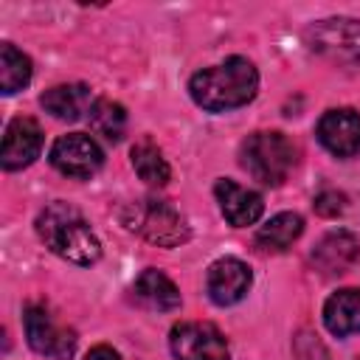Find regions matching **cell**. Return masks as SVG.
Masks as SVG:
<instances>
[{"label": "cell", "instance_id": "obj_1", "mask_svg": "<svg viewBox=\"0 0 360 360\" xmlns=\"http://www.w3.org/2000/svg\"><path fill=\"white\" fill-rule=\"evenodd\" d=\"M259 90V70L245 56H231L214 68H202L191 76L188 93L197 107L208 112H225L253 101Z\"/></svg>", "mask_w": 360, "mask_h": 360}, {"label": "cell", "instance_id": "obj_2", "mask_svg": "<svg viewBox=\"0 0 360 360\" xmlns=\"http://www.w3.org/2000/svg\"><path fill=\"white\" fill-rule=\"evenodd\" d=\"M37 233L45 242V248H51L59 259L79 264V267H90L101 259V242L93 233V228L87 225V219L82 217L79 208L56 200L48 208L39 211L37 217Z\"/></svg>", "mask_w": 360, "mask_h": 360}, {"label": "cell", "instance_id": "obj_3", "mask_svg": "<svg viewBox=\"0 0 360 360\" xmlns=\"http://www.w3.org/2000/svg\"><path fill=\"white\" fill-rule=\"evenodd\" d=\"M295 160H298L295 143L276 129H262L248 135L239 149L242 169L262 186H281L290 177Z\"/></svg>", "mask_w": 360, "mask_h": 360}, {"label": "cell", "instance_id": "obj_4", "mask_svg": "<svg viewBox=\"0 0 360 360\" xmlns=\"http://www.w3.org/2000/svg\"><path fill=\"white\" fill-rule=\"evenodd\" d=\"M121 219L132 233H138L141 239L158 248H177L188 239L186 217L169 200H158V197L135 200L121 211Z\"/></svg>", "mask_w": 360, "mask_h": 360}, {"label": "cell", "instance_id": "obj_5", "mask_svg": "<svg viewBox=\"0 0 360 360\" xmlns=\"http://www.w3.org/2000/svg\"><path fill=\"white\" fill-rule=\"evenodd\" d=\"M307 45L338 65H360V20H321L307 28Z\"/></svg>", "mask_w": 360, "mask_h": 360}, {"label": "cell", "instance_id": "obj_6", "mask_svg": "<svg viewBox=\"0 0 360 360\" xmlns=\"http://www.w3.org/2000/svg\"><path fill=\"white\" fill-rule=\"evenodd\" d=\"M25 340L37 354L53 357V360H70L76 352V332L59 323L48 307L31 304L22 315Z\"/></svg>", "mask_w": 360, "mask_h": 360}, {"label": "cell", "instance_id": "obj_7", "mask_svg": "<svg viewBox=\"0 0 360 360\" xmlns=\"http://www.w3.org/2000/svg\"><path fill=\"white\" fill-rule=\"evenodd\" d=\"M169 346L177 360H228L225 335L205 321H180L169 332Z\"/></svg>", "mask_w": 360, "mask_h": 360}, {"label": "cell", "instance_id": "obj_8", "mask_svg": "<svg viewBox=\"0 0 360 360\" xmlns=\"http://www.w3.org/2000/svg\"><path fill=\"white\" fill-rule=\"evenodd\" d=\"M48 160H51V166L56 172H62L68 177H90V174H96L101 169L104 152L90 135L68 132V135L53 141Z\"/></svg>", "mask_w": 360, "mask_h": 360}, {"label": "cell", "instance_id": "obj_9", "mask_svg": "<svg viewBox=\"0 0 360 360\" xmlns=\"http://www.w3.org/2000/svg\"><path fill=\"white\" fill-rule=\"evenodd\" d=\"M253 284V273L250 267L236 259V256H222L217 259L208 273H205V292L214 304L219 307H231V304H239L248 290Z\"/></svg>", "mask_w": 360, "mask_h": 360}, {"label": "cell", "instance_id": "obj_10", "mask_svg": "<svg viewBox=\"0 0 360 360\" xmlns=\"http://www.w3.org/2000/svg\"><path fill=\"white\" fill-rule=\"evenodd\" d=\"M315 135L326 152L335 158H354L360 155V115L349 107L326 110L315 127Z\"/></svg>", "mask_w": 360, "mask_h": 360}, {"label": "cell", "instance_id": "obj_11", "mask_svg": "<svg viewBox=\"0 0 360 360\" xmlns=\"http://www.w3.org/2000/svg\"><path fill=\"white\" fill-rule=\"evenodd\" d=\"M42 152V129L34 118L28 115H17L8 121L6 135H3V152H0V163L6 172H17L31 166Z\"/></svg>", "mask_w": 360, "mask_h": 360}, {"label": "cell", "instance_id": "obj_12", "mask_svg": "<svg viewBox=\"0 0 360 360\" xmlns=\"http://www.w3.org/2000/svg\"><path fill=\"white\" fill-rule=\"evenodd\" d=\"M214 194H217V202H219V211L222 217L233 225V228H248V225H256L262 211H264V200L259 191L253 188H245L239 186L236 180H217L214 186Z\"/></svg>", "mask_w": 360, "mask_h": 360}, {"label": "cell", "instance_id": "obj_13", "mask_svg": "<svg viewBox=\"0 0 360 360\" xmlns=\"http://www.w3.org/2000/svg\"><path fill=\"white\" fill-rule=\"evenodd\" d=\"M357 256H360V239L352 231H332L315 245L312 264L323 276H340L357 262Z\"/></svg>", "mask_w": 360, "mask_h": 360}, {"label": "cell", "instance_id": "obj_14", "mask_svg": "<svg viewBox=\"0 0 360 360\" xmlns=\"http://www.w3.org/2000/svg\"><path fill=\"white\" fill-rule=\"evenodd\" d=\"M39 104L45 107V112H51L59 121H79L84 112L93 110L96 98H93V90L87 84L70 82V84H56V87L45 90Z\"/></svg>", "mask_w": 360, "mask_h": 360}, {"label": "cell", "instance_id": "obj_15", "mask_svg": "<svg viewBox=\"0 0 360 360\" xmlns=\"http://www.w3.org/2000/svg\"><path fill=\"white\" fill-rule=\"evenodd\" d=\"M132 295H135V301H138L141 307L158 309V312H172V309L180 307V290L174 287V281H172L166 273H160V270H155V267H146V270L135 278Z\"/></svg>", "mask_w": 360, "mask_h": 360}, {"label": "cell", "instance_id": "obj_16", "mask_svg": "<svg viewBox=\"0 0 360 360\" xmlns=\"http://www.w3.org/2000/svg\"><path fill=\"white\" fill-rule=\"evenodd\" d=\"M323 323L335 338L357 335L360 332V290L343 287L332 292L323 304Z\"/></svg>", "mask_w": 360, "mask_h": 360}, {"label": "cell", "instance_id": "obj_17", "mask_svg": "<svg viewBox=\"0 0 360 360\" xmlns=\"http://www.w3.org/2000/svg\"><path fill=\"white\" fill-rule=\"evenodd\" d=\"M301 231H304V219L292 211H281L256 231V248L264 253H281L301 236Z\"/></svg>", "mask_w": 360, "mask_h": 360}, {"label": "cell", "instance_id": "obj_18", "mask_svg": "<svg viewBox=\"0 0 360 360\" xmlns=\"http://www.w3.org/2000/svg\"><path fill=\"white\" fill-rule=\"evenodd\" d=\"M31 73H34L31 59L22 51H17L11 42H3V48H0V90L6 96L22 90L31 82Z\"/></svg>", "mask_w": 360, "mask_h": 360}, {"label": "cell", "instance_id": "obj_19", "mask_svg": "<svg viewBox=\"0 0 360 360\" xmlns=\"http://www.w3.org/2000/svg\"><path fill=\"white\" fill-rule=\"evenodd\" d=\"M132 169L146 186H166L172 177V169H169L163 152L149 141L132 146Z\"/></svg>", "mask_w": 360, "mask_h": 360}, {"label": "cell", "instance_id": "obj_20", "mask_svg": "<svg viewBox=\"0 0 360 360\" xmlns=\"http://www.w3.org/2000/svg\"><path fill=\"white\" fill-rule=\"evenodd\" d=\"M90 127L96 129V135H101L110 143H118L127 132V110L118 101L110 98H96L93 110H90Z\"/></svg>", "mask_w": 360, "mask_h": 360}, {"label": "cell", "instance_id": "obj_21", "mask_svg": "<svg viewBox=\"0 0 360 360\" xmlns=\"http://www.w3.org/2000/svg\"><path fill=\"white\" fill-rule=\"evenodd\" d=\"M343 208H346V197L335 188H326L315 197V211L321 217H338V214H343Z\"/></svg>", "mask_w": 360, "mask_h": 360}, {"label": "cell", "instance_id": "obj_22", "mask_svg": "<svg viewBox=\"0 0 360 360\" xmlns=\"http://www.w3.org/2000/svg\"><path fill=\"white\" fill-rule=\"evenodd\" d=\"M84 360H121V357H118V352H115L112 346H104V343H101V346H93Z\"/></svg>", "mask_w": 360, "mask_h": 360}]
</instances>
